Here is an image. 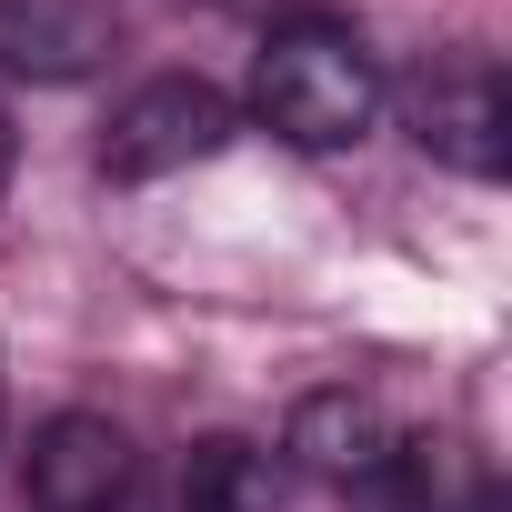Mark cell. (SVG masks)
Here are the masks:
<instances>
[{
  "label": "cell",
  "instance_id": "cell-2",
  "mask_svg": "<svg viewBox=\"0 0 512 512\" xmlns=\"http://www.w3.org/2000/svg\"><path fill=\"white\" fill-rule=\"evenodd\" d=\"M231 131H241V101H231L221 81L161 71V81H141V91L111 111V131H101V181H171V171H201V161L231 151Z\"/></svg>",
  "mask_w": 512,
  "mask_h": 512
},
{
  "label": "cell",
  "instance_id": "cell-5",
  "mask_svg": "<svg viewBox=\"0 0 512 512\" xmlns=\"http://www.w3.org/2000/svg\"><path fill=\"white\" fill-rule=\"evenodd\" d=\"M121 51V0H0V71L91 81Z\"/></svg>",
  "mask_w": 512,
  "mask_h": 512
},
{
  "label": "cell",
  "instance_id": "cell-4",
  "mask_svg": "<svg viewBox=\"0 0 512 512\" xmlns=\"http://www.w3.org/2000/svg\"><path fill=\"white\" fill-rule=\"evenodd\" d=\"M31 512H151V472L141 442L111 412H51L31 432V472H21Z\"/></svg>",
  "mask_w": 512,
  "mask_h": 512
},
{
  "label": "cell",
  "instance_id": "cell-8",
  "mask_svg": "<svg viewBox=\"0 0 512 512\" xmlns=\"http://www.w3.org/2000/svg\"><path fill=\"white\" fill-rule=\"evenodd\" d=\"M11 161H21V131H11V111H0V191H11Z\"/></svg>",
  "mask_w": 512,
  "mask_h": 512
},
{
  "label": "cell",
  "instance_id": "cell-3",
  "mask_svg": "<svg viewBox=\"0 0 512 512\" xmlns=\"http://www.w3.org/2000/svg\"><path fill=\"white\" fill-rule=\"evenodd\" d=\"M402 121H412L422 161H442L462 181H502V161H512V91H502L492 51H432L402 81Z\"/></svg>",
  "mask_w": 512,
  "mask_h": 512
},
{
  "label": "cell",
  "instance_id": "cell-1",
  "mask_svg": "<svg viewBox=\"0 0 512 512\" xmlns=\"http://www.w3.org/2000/svg\"><path fill=\"white\" fill-rule=\"evenodd\" d=\"M392 81H382V51L362 41L352 11H272L262 51H251V121L292 151H362L372 121H382Z\"/></svg>",
  "mask_w": 512,
  "mask_h": 512
},
{
  "label": "cell",
  "instance_id": "cell-6",
  "mask_svg": "<svg viewBox=\"0 0 512 512\" xmlns=\"http://www.w3.org/2000/svg\"><path fill=\"white\" fill-rule=\"evenodd\" d=\"M402 442H412V432H402L372 392H352V382H342V392H312V402L292 412V442H282V452H292L302 472H322V482L372 492V482L392 472V452H402Z\"/></svg>",
  "mask_w": 512,
  "mask_h": 512
},
{
  "label": "cell",
  "instance_id": "cell-7",
  "mask_svg": "<svg viewBox=\"0 0 512 512\" xmlns=\"http://www.w3.org/2000/svg\"><path fill=\"white\" fill-rule=\"evenodd\" d=\"M181 512H282L272 452H262V442H241V432L191 442V462H181Z\"/></svg>",
  "mask_w": 512,
  "mask_h": 512
}]
</instances>
